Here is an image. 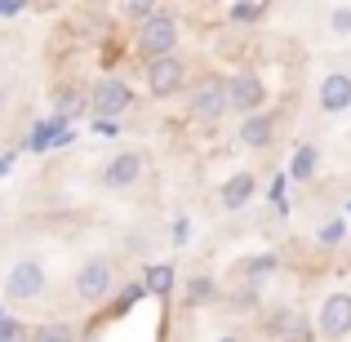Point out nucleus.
Listing matches in <instances>:
<instances>
[{
    "mask_svg": "<svg viewBox=\"0 0 351 342\" xmlns=\"http://www.w3.org/2000/svg\"><path fill=\"white\" fill-rule=\"evenodd\" d=\"M134 45H138V53H143V62L173 53V49H178V18L165 14V9H156L152 18H143V23H138Z\"/></svg>",
    "mask_w": 351,
    "mask_h": 342,
    "instance_id": "obj_1",
    "label": "nucleus"
},
{
    "mask_svg": "<svg viewBox=\"0 0 351 342\" xmlns=\"http://www.w3.org/2000/svg\"><path fill=\"white\" fill-rule=\"evenodd\" d=\"M112 280H116V267L107 254H94L80 262L76 280H71V289H76V298L85 302V307H98V302L112 298Z\"/></svg>",
    "mask_w": 351,
    "mask_h": 342,
    "instance_id": "obj_2",
    "label": "nucleus"
},
{
    "mask_svg": "<svg viewBox=\"0 0 351 342\" xmlns=\"http://www.w3.org/2000/svg\"><path fill=\"white\" fill-rule=\"evenodd\" d=\"M187 107H191V116H196L200 125H214V120H223L227 112H232V85H227V76L200 80V85L191 89Z\"/></svg>",
    "mask_w": 351,
    "mask_h": 342,
    "instance_id": "obj_3",
    "label": "nucleus"
},
{
    "mask_svg": "<svg viewBox=\"0 0 351 342\" xmlns=\"http://www.w3.org/2000/svg\"><path fill=\"white\" fill-rule=\"evenodd\" d=\"M147 94L152 98H173L182 94V85H187V62L178 58V53H165V58H147Z\"/></svg>",
    "mask_w": 351,
    "mask_h": 342,
    "instance_id": "obj_4",
    "label": "nucleus"
},
{
    "mask_svg": "<svg viewBox=\"0 0 351 342\" xmlns=\"http://www.w3.org/2000/svg\"><path fill=\"white\" fill-rule=\"evenodd\" d=\"M45 284H49V276H45L40 258H18L5 276V298L9 302H32V298L45 293Z\"/></svg>",
    "mask_w": 351,
    "mask_h": 342,
    "instance_id": "obj_5",
    "label": "nucleus"
},
{
    "mask_svg": "<svg viewBox=\"0 0 351 342\" xmlns=\"http://www.w3.org/2000/svg\"><path fill=\"white\" fill-rule=\"evenodd\" d=\"M129 103H134V89H129L120 76H103V80H94V89H89V116H98V120L125 116Z\"/></svg>",
    "mask_w": 351,
    "mask_h": 342,
    "instance_id": "obj_6",
    "label": "nucleus"
},
{
    "mask_svg": "<svg viewBox=\"0 0 351 342\" xmlns=\"http://www.w3.org/2000/svg\"><path fill=\"white\" fill-rule=\"evenodd\" d=\"M316 334L320 338H329V342H338V338H347L351 334V293H329L325 302H320V311H316Z\"/></svg>",
    "mask_w": 351,
    "mask_h": 342,
    "instance_id": "obj_7",
    "label": "nucleus"
},
{
    "mask_svg": "<svg viewBox=\"0 0 351 342\" xmlns=\"http://www.w3.org/2000/svg\"><path fill=\"white\" fill-rule=\"evenodd\" d=\"M143 169H147L143 151H116L112 160H107V169H103V187H112V191H129V187H138Z\"/></svg>",
    "mask_w": 351,
    "mask_h": 342,
    "instance_id": "obj_8",
    "label": "nucleus"
},
{
    "mask_svg": "<svg viewBox=\"0 0 351 342\" xmlns=\"http://www.w3.org/2000/svg\"><path fill=\"white\" fill-rule=\"evenodd\" d=\"M227 85H232V112L249 116V112H263V76L258 71H236V76H227Z\"/></svg>",
    "mask_w": 351,
    "mask_h": 342,
    "instance_id": "obj_9",
    "label": "nucleus"
},
{
    "mask_svg": "<svg viewBox=\"0 0 351 342\" xmlns=\"http://www.w3.org/2000/svg\"><path fill=\"white\" fill-rule=\"evenodd\" d=\"M316 103L325 116H343L351 112V71H329L316 89Z\"/></svg>",
    "mask_w": 351,
    "mask_h": 342,
    "instance_id": "obj_10",
    "label": "nucleus"
},
{
    "mask_svg": "<svg viewBox=\"0 0 351 342\" xmlns=\"http://www.w3.org/2000/svg\"><path fill=\"white\" fill-rule=\"evenodd\" d=\"M276 138V112H249L240 120V147L249 151H267Z\"/></svg>",
    "mask_w": 351,
    "mask_h": 342,
    "instance_id": "obj_11",
    "label": "nucleus"
},
{
    "mask_svg": "<svg viewBox=\"0 0 351 342\" xmlns=\"http://www.w3.org/2000/svg\"><path fill=\"white\" fill-rule=\"evenodd\" d=\"M254 196H258V178L245 169V173H232V178L223 182V191H218V205H223L227 214H236V209H245Z\"/></svg>",
    "mask_w": 351,
    "mask_h": 342,
    "instance_id": "obj_12",
    "label": "nucleus"
},
{
    "mask_svg": "<svg viewBox=\"0 0 351 342\" xmlns=\"http://www.w3.org/2000/svg\"><path fill=\"white\" fill-rule=\"evenodd\" d=\"M85 107H89V94H80L76 85H58V89H53V116L76 120Z\"/></svg>",
    "mask_w": 351,
    "mask_h": 342,
    "instance_id": "obj_13",
    "label": "nucleus"
},
{
    "mask_svg": "<svg viewBox=\"0 0 351 342\" xmlns=\"http://www.w3.org/2000/svg\"><path fill=\"white\" fill-rule=\"evenodd\" d=\"M182 302H187V307H209V302H218V280L214 276H191V280L182 284Z\"/></svg>",
    "mask_w": 351,
    "mask_h": 342,
    "instance_id": "obj_14",
    "label": "nucleus"
},
{
    "mask_svg": "<svg viewBox=\"0 0 351 342\" xmlns=\"http://www.w3.org/2000/svg\"><path fill=\"white\" fill-rule=\"evenodd\" d=\"M316 164H320V147L316 143H302L298 151H293V160H289V178L293 182H307L311 173H316Z\"/></svg>",
    "mask_w": 351,
    "mask_h": 342,
    "instance_id": "obj_15",
    "label": "nucleus"
},
{
    "mask_svg": "<svg viewBox=\"0 0 351 342\" xmlns=\"http://www.w3.org/2000/svg\"><path fill=\"white\" fill-rule=\"evenodd\" d=\"M276 267H280V258H276V254H254V258H245V262L236 267V276H240V280H254V284H258V280H267Z\"/></svg>",
    "mask_w": 351,
    "mask_h": 342,
    "instance_id": "obj_16",
    "label": "nucleus"
},
{
    "mask_svg": "<svg viewBox=\"0 0 351 342\" xmlns=\"http://www.w3.org/2000/svg\"><path fill=\"white\" fill-rule=\"evenodd\" d=\"M143 284H147V293H156V298H169L173 293V267L169 262H152L143 271Z\"/></svg>",
    "mask_w": 351,
    "mask_h": 342,
    "instance_id": "obj_17",
    "label": "nucleus"
},
{
    "mask_svg": "<svg viewBox=\"0 0 351 342\" xmlns=\"http://www.w3.org/2000/svg\"><path fill=\"white\" fill-rule=\"evenodd\" d=\"M32 342H76V329L71 325H40V329H32Z\"/></svg>",
    "mask_w": 351,
    "mask_h": 342,
    "instance_id": "obj_18",
    "label": "nucleus"
},
{
    "mask_svg": "<svg viewBox=\"0 0 351 342\" xmlns=\"http://www.w3.org/2000/svg\"><path fill=\"white\" fill-rule=\"evenodd\" d=\"M156 9H160V0H120V18H129V23H143Z\"/></svg>",
    "mask_w": 351,
    "mask_h": 342,
    "instance_id": "obj_19",
    "label": "nucleus"
},
{
    "mask_svg": "<svg viewBox=\"0 0 351 342\" xmlns=\"http://www.w3.org/2000/svg\"><path fill=\"white\" fill-rule=\"evenodd\" d=\"M0 342H32V329L18 316H0Z\"/></svg>",
    "mask_w": 351,
    "mask_h": 342,
    "instance_id": "obj_20",
    "label": "nucleus"
},
{
    "mask_svg": "<svg viewBox=\"0 0 351 342\" xmlns=\"http://www.w3.org/2000/svg\"><path fill=\"white\" fill-rule=\"evenodd\" d=\"M227 307H232V311H249V307H258V284H254V280H245L240 289H232Z\"/></svg>",
    "mask_w": 351,
    "mask_h": 342,
    "instance_id": "obj_21",
    "label": "nucleus"
},
{
    "mask_svg": "<svg viewBox=\"0 0 351 342\" xmlns=\"http://www.w3.org/2000/svg\"><path fill=\"white\" fill-rule=\"evenodd\" d=\"M329 27H334V36H351V5H338L329 14Z\"/></svg>",
    "mask_w": 351,
    "mask_h": 342,
    "instance_id": "obj_22",
    "label": "nucleus"
},
{
    "mask_svg": "<svg viewBox=\"0 0 351 342\" xmlns=\"http://www.w3.org/2000/svg\"><path fill=\"white\" fill-rule=\"evenodd\" d=\"M343 236H347V223H343V218H334L329 227H320V245H338Z\"/></svg>",
    "mask_w": 351,
    "mask_h": 342,
    "instance_id": "obj_23",
    "label": "nucleus"
},
{
    "mask_svg": "<svg viewBox=\"0 0 351 342\" xmlns=\"http://www.w3.org/2000/svg\"><path fill=\"white\" fill-rule=\"evenodd\" d=\"M169 240H173V245H187V240H191V218H187V214H178V218H173Z\"/></svg>",
    "mask_w": 351,
    "mask_h": 342,
    "instance_id": "obj_24",
    "label": "nucleus"
},
{
    "mask_svg": "<svg viewBox=\"0 0 351 342\" xmlns=\"http://www.w3.org/2000/svg\"><path fill=\"white\" fill-rule=\"evenodd\" d=\"M27 0H0V18H18Z\"/></svg>",
    "mask_w": 351,
    "mask_h": 342,
    "instance_id": "obj_25",
    "label": "nucleus"
},
{
    "mask_svg": "<svg viewBox=\"0 0 351 342\" xmlns=\"http://www.w3.org/2000/svg\"><path fill=\"white\" fill-rule=\"evenodd\" d=\"M285 342H311V329L298 320V334H293V338H285Z\"/></svg>",
    "mask_w": 351,
    "mask_h": 342,
    "instance_id": "obj_26",
    "label": "nucleus"
},
{
    "mask_svg": "<svg viewBox=\"0 0 351 342\" xmlns=\"http://www.w3.org/2000/svg\"><path fill=\"white\" fill-rule=\"evenodd\" d=\"M14 169V156H0V173H9Z\"/></svg>",
    "mask_w": 351,
    "mask_h": 342,
    "instance_id": "obj_27",
    "label": "nucleus"
},
{
    "mask_svg": "<svg viewBox=\"0 0 351 342\" xmlns=\"http://www.w3.org/2000/svg\"><path fill=\"white\" fill-rule=\"evenodd\" d=\"M5 107H9V89L0 85V116H5Z\"/></svg>",
    "mask_w": 351,
    "mask_h": 342,
    "instance_id": "obj_28",
    "label": "nucleus"
},
{
    "mask_svg": "<svg viewBox=\"0 0 351 342\" xmlns=\"http://www.w3.org/2000/svg\"><path fill=\"white\" fill-rule=\"evenodd\" d=\"M218 342H236V338H218Z\"/></svg>",
    "mask_w": 351,
    "mask_h": 342,
    "instance_id": "obj_29",
    "label": "nucleus"
},
{
    "mask_svg": "<svg viewBox=\"0 0 351 342\" xmlns=\"http://www.w3.org/2000/svg\"><path fill=\"white\" fill-rule=\"evenodd\" d=\"M0 316H5V311H0Z\"/></svg>",
    "mask_w": 351,
    "mask_h": 342,
    "instance_id": "obj_30",
    "label": "nucleus"
}]
</instances>
